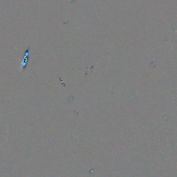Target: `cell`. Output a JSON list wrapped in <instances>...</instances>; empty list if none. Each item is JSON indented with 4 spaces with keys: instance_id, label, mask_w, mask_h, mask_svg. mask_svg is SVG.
I'll list each match as a JSON object with an SVG mask.
<instances>
[{
    "instance_id": "6da1fadb",
    "label": "cell",
    "mask_w": 177,
    "mask_h": 177,
    "mask_svg": "<svg viewBox=\"0 0 177 177\" xmlns=\"http://www.w3.org/2000/svg\"><path fill=\"white\" fill-rule=\"evenodd\" d=\"M29 56H30V51H29V48H28L26 51L25 53H24L21 65V68L22 70L26 69L27 67L28 57H29Z\"/></svg>"
}]
</instances>
